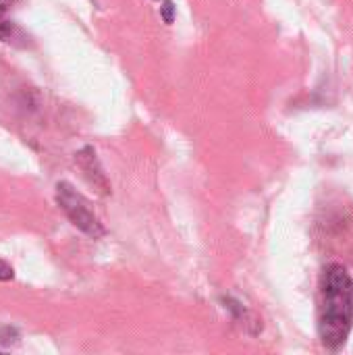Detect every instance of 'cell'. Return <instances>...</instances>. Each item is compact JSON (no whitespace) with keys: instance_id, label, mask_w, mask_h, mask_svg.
<instances>
[{"instance_id":"6da1fadb","label":"cell","mask_w":353,"mask_h":355,"mask_svg":"<svg viewBox=\"0 0 353 355\" xmlns=\"http://www.w3.org/2000/svg\"><path fill=\"white\" fill-rule=\"evenodd\" d=\"M353 327V279L341 266L333 264L320 281L318 337L327 349L345 345Z\"/></svg>"},{"instance_id":"3957f363","label":"cell","mask_w":353,"mask_h":355,"mask_svg":"<svg viewBox=\"0 0 353 355\" xmlns=\"http://www.w3.org/2000/svg\"><path fill=\"white\" fill-rule=\"evenodd\" d=\"M77 162H79L81 171L87 175V179H89L96 187H100V189L106 193V191H108V181H106V177H104L100 164H98V158H96L94 148H89V146L83 148V150L77 154Z\"/></svg>"},{"instance_id":"5b68a950","label":"cell","mask_w":353,"mask_h":355,"mask_svg":"<svg viewBox=\"0 0 353 355\" xmlns=\"http://www.w3.org/2000/svg\"><path fill=\"white\" fill-rule=\"evenodd\" d=\"M12 279H15V270H12V266L0 258V281H4V283H6V281H12Z\"/></svg>"},{"instance_id":"7a4b0ae2","label":"cell","mask_w":353,"mask_h":355,"mask_svg":"<svg viewBox=\"0 0 353 355\" xmlns=\"http://www.w3.org/2000/svg\"><path fill=\"white\" fill-rule=\"evenodd\" d=\"M56 204L81 233H85L92 239L104 237L106 229L102 227L100 218L94 214L89 202L79 191H75L71 183L62 181L56 185Z\"/></svg>"},{"instance_id":"277c9868","label":"cell","mask_w":353,"mask_h":355,"mask_svg":"<svg viewBox=\"0 0 353 355\" xmlns=\"http://www.w3.org/2000/svg\"><path fill=\"white\" fill-rule=\"evenodd\" d=\"M12 6V0H0V40L2 42H12L17 35V27L12 19L8 17Z\"/></svg>"}]
</instances>
